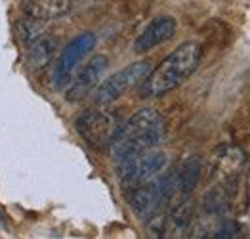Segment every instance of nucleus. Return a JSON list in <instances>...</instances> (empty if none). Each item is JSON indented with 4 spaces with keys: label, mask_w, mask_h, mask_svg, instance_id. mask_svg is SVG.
<instances>
[{
    "label": "nucleus",
    "mask_w": 250,
    "mask_h": 239,
    "mask_svg": "<svg viewBox=\"0 0 250 239\" xmlns=\"http://www.w3.org/2000/svg\"><path fill=\"white\" fill-rule=\"evenodd\" d=\"M165 136V123L157 109L144 108L136 111L126 123L119 125L109 142L111 157L121 163L146 150H153Z\"/></svg>",
    "instance_id": "obj_1"
},
{
    "label": "nucleus",
    "mask_w": 250,
    "mask_h": 239,
    "mask_svg": "<svg viewBox=\"0 0 250 239\" xmlns=\"http://www.w3.org/2000/svg\"><path fill=\"white\" fill-rule=\"evenodd\" d=\"M201 56H203V48L199 43L188 41L180 44L170 56L161 62V65L155 67L146 77L140 88L142 98H147V100L161 98L180 85H184L197 71V67L201 64Z\"/></svg>",
    "instance_id": "obj_2"
},
{
    "label": "nucleus",
    "mask_w": 250,
    "mask_h": 239,
    "mask_svg": "<svg viewBox=\"0 0 250 239\" xmlns=\"http://www.w3.org/2000/svg\"><path fill=\"white\" fill-rule=\"evenodd\" d=\"M178 194V171H170L149 184L136 186L128 197L132 211L142 220H151Z\"/></svg>",
    "instance_id": "obj_3"
},
{
    "label": "nucleus",
    "mask_w": 250,
    "mask_h": 239,
    "mask_svg": "<svg viewBox=\"0 0 250 239\" xmlns=\"http://www.w3.org/2000/svg\"><path fill=\"white\" fill-rule=\"evenodd\" d=\"M149 73H151V64L149 62H136V64L126 65L125 69H121L115 75H111L109 79H105L104 83L98 87L96 94H94V104L104 108V106L117 102L128 90L142 85Z\"/></svg>",
    "instance_id": "obj_4"
},
{
    "label": "nucleus",
    "mask_w": 250,
    "mask_h": 239,
    "mask_svg": "<svg viewBox=\"0 0 250 239\" xmlns=\"http://www.w3.org/2000/svg\"><path fill=\"white\" fill-rule=\"evenodd\" d=\"M167 167V153L159 150H146L119 163V176L125 186H142L147 180L161 173Z\"/></svg>",
    "instance_id": "obj_5"
},
{
    "label": "nucleus",
    "mask_w": 250,
    "mask_h": 239,
    "mask_svg": "<svg viewBox=\"0 0 250 239\" xmlns=\"http://www.w3.org/2000/svg\"><path fill=\"white\" fill-rule=\"evenodd\" d=\"M94 46H96V35L94 33H83V35L75 37L63 48V52L60 54V60L54 67V87L58 90L69 87L77 65L81 64V60L88 52L94 50Z\"/></svg>",
    "instance_id": "obj_6"
},
{
    "label": "nucleus",
    "mask_w": 250,
    "mask_h": 239,
    "mask_svg": "<svg viewBox=\"0 0 250 239\" xmlns=\"http://www.w3.org/2000/svg\"><path fill=\"white\" fill-rule=\"evenodd\" d=\"M117 127L119 125L115 123V119L109 117L107 113H102V111H86L84 115L77 119L79 134L94 148L109 146Z\"/></svg>",
    "instance_id": "obj_7"
},
{
    "label": "nucleus",
    "mask_w": 250,
    "mask_h": 239,
    "mask_svg": "<svg viewBox=\"0 0 250 239\" xmlns=\"http://www.w3.org/2000/svg\"><path fill=\"white\" fill-rule=\"evenodd\" d=\"M107 67H109V60L105 56H94L79 71L75 81H71V87L67 90V100L69 102H79V100L86 98L94 88L100 85Z\"/></svg>",
    "instance_id": "obj_8"
},
{
    "label": "nucleus",
    "mask_w": 250,
    "mask_h": 239,
    "mask_svg": "<svg viewBox=\"0 0 250 239\" xmlns=\"http://www.w3.org/2000/svg\"><path fill=\"white\" fill-rule=\"evenodd\" d=\"M176 27H178V23H176L174 18H170V16H159V18H155L144 29V33L136 39L134 52L136 54H146L149 50L165 44L167 41H170L174 37Z\"/></svg>",
    "instance_id": "obj_9"
},
{
    "label": "nucleus",
    "mask_w": 250,
    "mask_h": 239,
    "mask_svg": "<svg viewBox=\"0 0 250 239\" xmlns=\"http://www.w3.org/2000/svg\"><path fill=\"white\" fill-rule=\"evenodd\" d=\"M71 10V0H27L25 12L29 18L48 22L62 18Z\"/></svg>",
    "instance_id": "obj_10"
},
{
    "label": "nucleus",
    "mask_w": 250,
    "mask_h": 239,
    "mask_svg": "<svg viewBox=\"0 0 250 239\" xmlns=\"http://www.w3.org/2000/svg\"><path fill=\"white\" fill-rule=\"evenodd\" d=\"M199 178H201V159L199 157L186 159L182 163V167L178 169V194L182 199L191 196Z\"/></svg>",
    "instance_id": "obj_11"
},
{
    "label": "nucleus",
    "mask_w": 250,
    "mask_h": 239,
    "mask_svg": "<svg viewBox=\"0 0 250 239\" xmlns=\"http://www.w3.org/2000/svg\"><path fill=\"white\" fill-rule=\"evenodd\" d=\"M52 50H54V44L52 41H48L46 37H41L39 41L33 43V48H31V62L35 67H41L44 64H48V60L52 58Z\"/></svg>",
    "instance_id": "obj_12"
},
{
    "label": "nucleus",
    "mask_w": 250,
    "mask_h": 239,
    "mask_svg": "<svg viewBox=\"0 0 250 239\" xmlns=\"http://www.w3.org/2000/svg\"><path fill=\"white\" fill-rule=\"evenodd\" d=\"M247 190H249V205H250V167H249V178H247Z\"/></svg>",
    "instance_id": "obj_13"
},
{
    "label": "nucleus",
    "mask_w": 250,
    "mask_h": 239,
    "mask_svg": "<svg viewBox=\"0 0 250 239\" xmlns=\"http://www.w3.org/2000/svg\"><path fill=\"white\" fill-rule=\"evenodd\" d=\"M0 222H2V224L6 222V215H4V209H2V207H0Z\"/></svg>",
    "instance_id": "obj_14"
}]
</instances>
